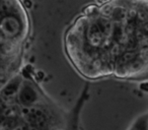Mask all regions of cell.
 Wrapping results in <instances>:
<instances>
[{
    "label": "cell",
    "instance_id": "cell-2",
    "mask_svg": "<svg viewBox=\"0 0 148 130\" xmlns=\"http://www.w3.org/2000/svg\"><path fill=\"white\" fill-rule=\"evenodd\" d=\"M17 100L23 107H33L38 101V94L29 81H23L17 95Z\"/></svg>",
    "mask_w": 148,
    "mask_h": 130
},
{
    "label": "cell",
    "instance_id": "cell-7",
    "mask_svg": "<svg viewBox=\"0 0 148 130\" xmlns=\"http://www.w3.org/2000/svg\"><path fill=\"white\" fill-rule=\"evenodd\" d=\"M130 130H133V129H132V128H130Z\"/></svg>",
    "mask_w": 148,
    "mask_h": 130
},
{
    "label": "cell",
    "instance_id": "cell-6",
    "mask_svg": "<svg viewBox=\"0 0 148 130\" xmlns=\"http://www.w3.org/2000/svg\"><path fill=\"white\" fill-rule=\"evenodd\" d=\"M110 1H112V0H97V2L101 3V4H106V3L110 2Z\"/></svg>",
    "mask_w": 148,
    "mask_h": 130
},
{
    "label": "cell",
    "instance_id": "cell-4",
    "mask_svg": "<svg viewBox=\"0 0 148 130\" xmlns=\"http://www.w3.org/2000/svg\"><path fill=\"white\" fill-rule=\"evenodd\" d=\"M131 128L133 130H148V113L140 116Z\"/></svg>",
    "mask_w": 148,
    "mask_h": 130
},
{
    "label": "cell",
    "instance_id": "cell-3",
    "mask_svg": "<svg viewBox=\"0 0 148 130\" xmlns=\"http://www.w3.org/2000/svg\"><path fill=\"white\" fill-rule=\"evenodd\" d=\"M23 85V79L21 76H15L11 78L7 83L2 87V97L3 99L10 100L17 97L21 87Z\"/></svg>",
    "mask_w": 148,
    "mask_h": 130
},
{
    "label": "cell",
    "instance_id": "cell-1",
    "mask_svg": "<svg viewBox=\"0 0 148 130\" xmlns=\"http://www.w3.org/2000/svg\"><path fill=\"white\" fill-rule=\"evenodd\" d=\"M29 19L21 0H1L2 55L10 54L27 35Z\"/></svg>",
    "mask_w": 148,
    "mask_h": 130
},
{
    "label": "cell",
    "instance_id": "cell-5",
    "mask_svg": "<svg viewBox=\"0 0 148 130\" xmlns=\"http://www.w3.org/2000/svg\"><path fill=\"white\" fill-rule=\"evenodd\" d=\"M27 130H43L42 128L38 127V126H34V125H31L29 128H27Z\"/></svg>",
    "mask_w": 148,
    "mask_h": 130
}]
</instances>
